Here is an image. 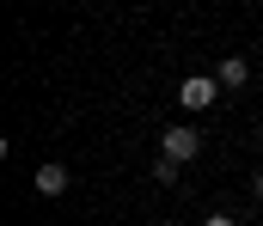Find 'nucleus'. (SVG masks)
<instances>
[{
  "instance_id": "obj_1",
  "label": "nucleus",
  "mask_w": 263,
  "mask_h": 226,
  "mask_svg": "<svg viewBox=\"0 0 263 226\" xmlns=\"http://www.w3.org/2000/svg\"><path fill=\"white\" fill-rule=\"evenodd\" d=\"M178 104H184L190 116H196V110H214V104H220V79L214 74H190L178 86Z\"/></svg>"
},
{
  "instance_id": "obj_2",
  "label": "nucleus",
  "mask_w": 263,
  "mask_h": 226,
  "mask_svg": "<svg viewBox=\"0 0 263 226\" xmlns=\"http://www.w3.org/2000/svg\"><path fill=\"white\" fill-rule=\"evenodd\" d=\"M159 147H165V159L190 165V159L202 153V135H196V129H165V141H159Z\"/></svg>"
},
{
  "instance_id": "obj_3",
  "label": "nucleus",
  "mask_w": 263,
  "mask_h": 226,
  "mask_svg": "<svg viewBox=\"0 0 263 226\" xmlns=\"http://www.w3.org/2000/svg\"><path fill=\"white\" fill-rule=\"evenodd\" d=\"M214 79H220V86H227V92H239V86H245V79H251V61H245V55H227V61H220V68H214Z\"/></svg>"
},
{
  "instance_id": "obj_4",
  "label": "nucleus",
  "mask_w": 263,
  "mask_h": 226,
  "mask_svg": "<svg viewBox=\"0 0 263 226\" xmlns=\"http://www.w3.org/2000/svg\"><path fill=\"white\" fill-rule=\"evenodd\" d=\"M67 190V165H37V196H62Z\"/></svg>"
},
{
  "instance_id": "obj_5",
  "label": "nucleus",
  "mask_w": 263,
  "mask_h": 226,
  "mask_svg": "<svg viewBox=\"0 0 263 226\" xmlns=\"http://www.w3.org/2000/svg\"><path fill=\"white\" fill-rule=\"evenodd\" d=\"M153 183H178V159H165V153H159V165H153Z\"/></svg>"
},
{
  "instance_id": "obj_6",
  "label": "nucleus",
  "mask_w": 263,
  "mask_h": 226,
  "mask_svg": "<svg viewBox=\"0 0 263 226\" xmlns=\"http://www.w3.org/2000/svg\"><path fill=\"white\" fill-rule=\"evenodd\" d=\"M202 226H233V214H208V220H202Z\"/></svg>"
},
{
  "instance_id": "obj_7",
  "label": "nucleus",
  "mask_w": 263,
  "mask_h": 226,
  "mask_svg": "<svg viewBox=\"0 0 263 226\" xmlns=\"http://www.w3.org/2000/svg\"><path fill=\"white\" fill-rule=\"evenodd\" d=\"M257 196H263V171H257Z\"/></svg>"
}]
</instances>
